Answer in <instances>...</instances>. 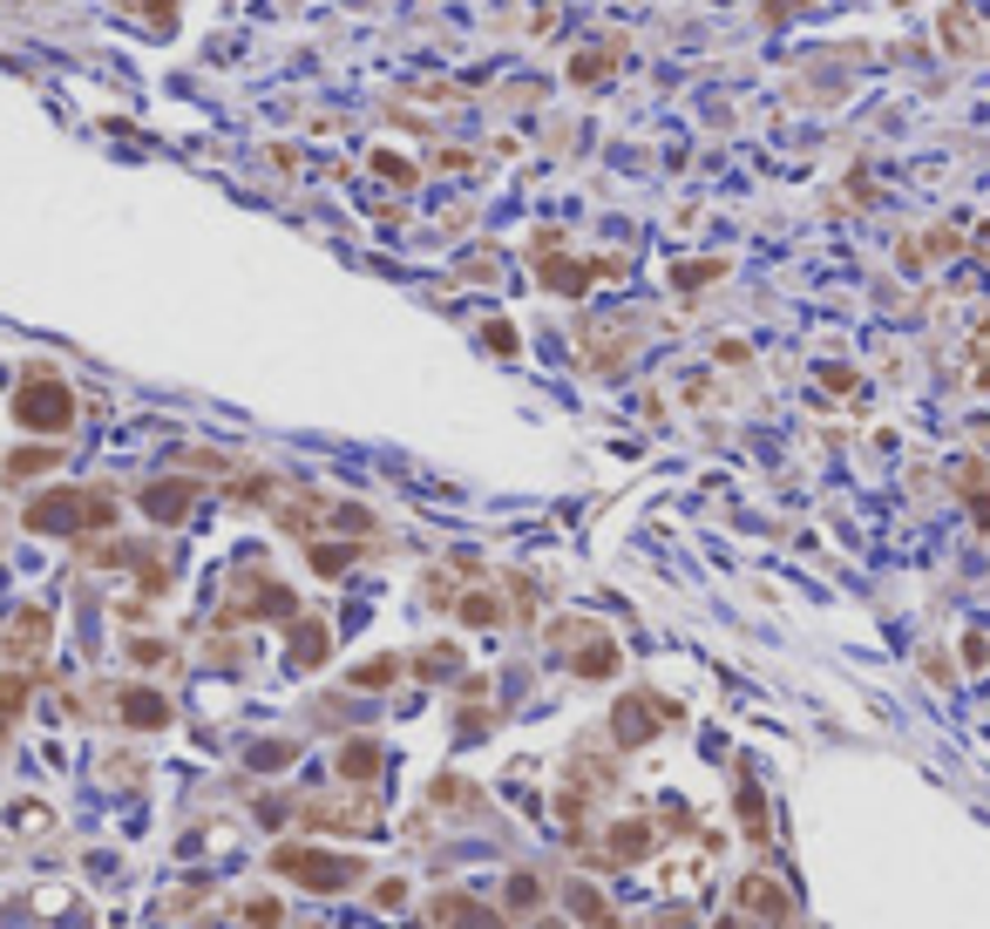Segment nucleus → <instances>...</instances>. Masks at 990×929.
<instances>
[{
  "instance_id": "nucleus-1",
  "label": "nucleus",
  "mask_w": 990,
  "mask_h": 929,
  "mask_svg": "<svg viewBox=\"0 0 990 929\" xmlns=\"http://www.w3.org/2000/svg\"><path fill=\"white\" fill-rule=\"evenodd\" d=\"M14 414H21L34 434H62V428H68V414H75V400H68V387H62V380H42V374H34V380L21 387V400H14Z\"/></svg>"
},
{
  "instance_id": "nucleus-2",
  "label": "nucleus",
  "mask_w": 990,
  "mask_h": 929,
  "mask_svg": "<svg viewBox=\"0 0 990 929\" xmlns=\"http://www.w3.org/2000/svg\"><path fill=\"white\" fill-rule=\"evenodd\" d=\"M34 530H82V522H109V502L102 496H75V489H55L27 509Z\"/></svg>"
},
{
  "instance_id": "nucleus-3",
  "label": "nucleus",
  "mask_w": 990,
  "mask_h": 929,
  "mask_svg": "<svg viewBox=\"0 0 990 929\" xmlns=\"http://www.w3.org/2000/svg\"><path fill=\"white\" fill-rule=\"evenodd\" d=\"M279 869H286V875H305V888H340V882H353V875H360V862L299 855V848H286V855H279Z\"/></svg>"
},
{
  "instance_id": "nucleus-4",
  "label": "nucleus",
  "mask_w": 990,
  "mask_h": 929,
  "mask_svg": "<svg viewBox=\"0 0 990 929\" xmlns=\"http://www.w3.org/2000/svg\"><path fill=\"white\" fill-rule=\"evenodd\" d=\"M652 733H658L652 706H645V699H624V706H618V740H624V746H638V740H652Z\"/></svg>"
},
{
  "instance_id": "nucleus-5",
  "label": "nucleus",
  "mask_w": 990,
  "mask_h": 929,
  "mask_svg": "<svg viewBox=\"0 0 990 929\" xmlns=\"http://www.w3.org/2000/svg\"><path fill=\"white\" fill-rule=\"evenodd\" d=\"M190 482H164V489H149V516H164V522H177L183 509H190Z\"/></svg>"
},
{
  "instance_id": "nucleus-6",
  "label": "nucleus",
  "mask_w": 990,
  "mask_h": 929,
  "mask_svg": "<svg viewBox=\"0 0 990 929\" xmlns=\"http://www.w3.org/2000/svg\"><path fill=\"white\" fill-rule=\"evenodd\" d=\"M123 712H130V726H164V719H170V706L156 699V693H130Z\"/></svg>"
},
{
  "instance_id": "nucleus-7",
  "label": "nucleus",
  "mask_w": 990,
  "mask_h": 929,
  "mask_svg": "<svg viewBox=\"0 0 990 929\" xmlns=\"http://www.w3.org/2000/svg\"><path fill=\"white\" fill-rule=\"evenodd\" d=\"M292 659H299V665L326 659V631H320V624H299V638H292Z\"/></svg>"
},
{
  "instance_id": "nucleus-8",
  "label": "nucleus",
  "mask_w": 990,
  "mask_h": 929,
  "mask_svg": "<svg viewBox=\"0 0 990 929\" xmlns=\"http://www.w3.org/2000/svg\"><path fill=\"white\" fill-rule=\"evenodd\" d=\"M611 848H618V862H638L645 848H652V834H645L638 821H624V834H611Z\"/></svg>"
},
{
  "instance_id": "nucleus-9",
  "label": "nucleus",
  "mask_w": 990,
  "mask_h": 929,
  "mask_svg": "<svg viewBox=\"0 0 990 929\" xmlns=\"http://www.w3.org/2000/svg\"><path fill=\"white\" fill-rule=\"evenodd\" d=\"M746 903H754L760 916H787V896H780V888H767L760 875H754V882H746Z\"/></svg>"
},
{
  "instance_id": "nucleus-10",
  "label": "nucleus",
  "mask_w": 990,
  "mask_h": 929,
  "mask_svg": "<svg viewBox=\"0 0 990 929\" xmlns=\"http://www.w3.org/2000/svg\"><path fill=\"white\" fill-rule=\"evenodd\" d=\"M340 766H346L353 781H367V766H380V753H374V746H346V760H340Z\"/></svg>"
},
{
  "instance_id": "nucleus-11",
  "label": "nucleus",
  "mask_w": 990,
  "mask_h": 929,
  "mask_svg": "<svg viewBox=\"0 0 990 929\" xmlns=\"http://www.w3.org/2000/svg\"><path fill=\"white\" fill-rule=\"evenodd\" d=\"M977 245H983V258H990V224H983V237H977Z\"/></svg>"
}]
</instances>
